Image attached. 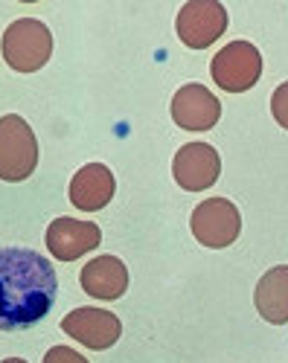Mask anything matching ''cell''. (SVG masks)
I'll return each mask as SVG.
<instances>
[{"label": "cell", "instance_id": "1", "mask_svg": "<svg viewBox=\"0 0 288 363\" xmlns=\"http://www.w3.org/2000/svg\"><path fill=\"white\" fill-rule=\"evenodd\" d=\"M59 279L52 264L23 247L0 250V328L15 331L44 320L55 302Z\"/></svg>", "mask_w": 288, "mask_h": 363}, {"label": "cell", "instance_id": "2", "mask_svg": "<svg viewBox=\"0 0 288 363\" xmlns=\"http://www.w3.org/2000/svg\"><path fill=\"white\" fill-rule=\"evenodd\" d=\"M38 166V140L23 116H0V180L21 184Z\"/></svg>", "mask_w": 288, "mask_h": 363}, {"label": "cell", "instance_id": "3", "mask_svg": "<svg viewBox=\"0 0 288 363\" xmlns=\"http://www.w3.org/2000/svg\"><path fill=\"white\" fill-rule=\"evenodd\" d=\"M52 55V33L35 18H21L4 33V58L18 73L41 70Z\"/></svg>", "mask_w": 288, "mask_h": 363}, {"label": "cell", "instance_id": "4", "mask_svg": "<svg viewBox=\"0 0 288 363\" xmlns=\"http://www.w3.org/2000/svg\"><path fill=\"white\" fill-rule=\"evenodd\" d=\"M210 73L213 82L227 94H245L262 76V52L250 41H233L216 52Z\"/></svg>", "mask_w": 288, "mask_h": 363}, {"label": "cell", "instance_id": "5", "mask_svg": "<svg viewBox=\"0 0 288 363\" xmlns=\"http://www.w3.org/2000/svg\"><path fill=\"white\" fill-rule=\"evenodd\" d=\"M189 227H192V235L204 247L221 250V247H230L239 238L242 216H239V209H236L233 201H227V198H207V201H201L192 209Z\"/></svg>", "mask_w": 288, "mask_h": 363}, {"label": "cell", "instance_id": "6", "mask_svg": "<svg viewBox=\"0 0 288 363\" xmlns=\"http://www.w3.org/2000/svg\"><path fill=\"white\" fill-rule=\"evenodd\" d=\"M178 38L192 47V50H207L210 44H216V38L224 35L227 29V12L216 0H189L181 6L178 21Z\"/></svg>", "mask_w": 288, "mask_h": 363}, {"label": "cell", "instance_id": "7", "mask_svg": "<svg viewBox=\"0 0 288 363\" xmlns=\"http://www.w3.org/2000/svg\"><path fill=\"white\" fill-rule=\"evenodd\" d=\"M221 174V157L216 145L210 143H189L181 145L175 160H172V177L175 184L187 192H204L216 186V180Z\"/></svg>", "mask_w": 288, "mask_h": 363}, {"label": "cell", "instance_id": "8", "mask_svg": "<svg viewBox=\"0 0 288 363\" xmlns=\"http://www.w3.org/2000/svg\"><path fill=\"white\" fill-rule=\"evenodd\" d=\"M62 331L70 335L76 343L102 352L120 340L123 323L117 314H111L105 308H76L62 320Z\"/></svg>", "mask_w": 288, "mask_h": 363}, {"label": "cell", "instance_id": "9", "mask_svg": "<svg viewBox=\"0 0 288 363\" xmlns=\"http://www.w3.org/2000/svg\"><path fill=\"white\" fill-rule=\"evenodd\" d=\"M221 116V102L204 84H184L172 96V119L187 131H210Z\"/></svg>", "mask_w": 288, "mask_h": 363}, {"label": "cell", "instance_id": "10", "mask_svg": "<svg viewBox=\"0 0 288 363\" xmlns=\"http://www.w3.org/2000/svg\"><path fill=\"white\" fill-rule=\"evenodd\" d=\"M102 233L94 221L79 218H55L47 227V247L59 262H76L79 256L99 247Z\"/></svg>", "mask_w": 288, "mask_h": 363}, {"label": "cell", "instance_id": "11", "mask_svg": "<svg viewBox=\"0 0 288 363\" xmlns=\"http://www.w3.org/2000/svg\"><path fill=\"white\" fill-rule=\"evenodd\" d=\"M113 192H117V180H113L111 169L102 163H88L70 180V203L82 209V213L102 209L113 198Z\"/></svg>", "mask_w": 288, "mask_h": 363}, {"label": "cell", "instance_id": "12", "mask_svg": "<svg viewBox=\"0 0 288 363\" xmlns=\"http://www.w3.org/2000/svg\"><path fill=\"white\" fill-rule=\"evenodd\" d=\"M84 294H91L96 299H120L128 288V270L117 256H99L82 267L79 277Z\"/></svg>", "mask_w": 288, "mask_h": 363}, {"label": "cell", "instance_id": "13", "mask_svg": "<svg viewBox=\"0 0 288 363\" xmlns=\"http://www.w3.org/2000/svg\"><path fill=\"white\" fill-rule=\"evenodd\" d=\"M253 306L265 323L271 325H285L288 323V267H271L268 274L259 279Z\"/></svg>", "mask_w": 288, "mask_h": 363}, {"label": "cell", "instance_id": "14", "mask_svg": "<svg viewBox=\"0 0 288 363\" xmlns=\"http://www.w3.org/2000/svg\"><path fill=\"white\" fill-rule=\"evenodd\" d=\"M271 113H274V119H277L282 128H288V82L274 90V96H271Z\"/></svg>", "mask_w": 288, "mask_h": 363}, {"label": "cell", "instance_id": "15", "mask_svg": "<svg viewBox=\"0 0 288 363\" xmlns=\"http://www.w3.org/2000/svg\"><path fill=\"white\" fill-rule=\"evenodd\" d=\"M44 363H88V357H82L76 349L70 346H52L44 354Z\"/></svg>", "mask_w": 288, "mask_h": 363}, {"label": "cell", "instance_id": "16", "mask_svg": "<svg viewBox=\"0 0 288 363\" xmlns=\"http://www.w3.org/2000/svg\"><path fill=\"white\" fill-rule=\"evenodd\" d=\"M0 363H26V360H21V357H6V360H0Z\"/></svg>", "mask_w": 288, "mask_h": 363}]
</instances>
